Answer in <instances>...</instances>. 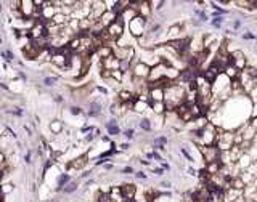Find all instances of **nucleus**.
I'll list each match as a JSON object with an SVG mask.
<instances>
[{"instance_id": "nucleus-1", "label": "nucleus", "mask_w": 257, "mask_h": 202, "mask_svg": "<svg viewBox=\"0 0 257 202\" xmlns=\"http://www.w3.org/2000/svg\"><path fill=\"white\" fill-rule=\"evenodd\" d=\"M124 27H125V21H124V18H122V16L116 18V21H114V23H111L108 27H106V34H108L109 40L117 42L121 37L124 36Z\"/></svg>"}, {"instance_id": "nucleus-2", "label": "nucleus", "mask_w": 257, "mask_h": 202, "mask_svg": "<svg viewBox=\"0 0 257 202\" xmlns=\"http://www.w3.org/2000/svg\"><path fill=\"white\" fill-rule=\"evenodd\" d=\"M128 31H130V34H132L133 37L141 39V36L148 32L146 31V18L138 15L135 19H132L130 23H128Z\"/></svg>"}, {"instance_id": "nucleus-3", "label": "nucleus", "mask_w": 257, "mask_h": 202, "mask_svg": "<svg viewBox=\"0 0 257 202\" xmlns=\"http://www.w3.org/2000/svg\"><path fill=\"white\" fill-rule=\"evenodd\" d=\"M199 151L203 152V157H204V161H206V165L220 161V154H222V151H220L217 146H201Z\"/></svg>"}, {"instance_id": "nucleus-4", "label": "nucleus", "mask_w": 257, "mask_h": 202, "mask_svg": "<svg viewBox=\"0 0 257 202\" xmlns=\"http://www.w3.org/2000/svg\"><path fill=\"white\" fill-rule=\"evenodd\" d=\"M132 72H133V77H137L140 80H145V79H149V74H151V66H148L145 61H138L137 64L132 67Z\"/></svg>"}, {"instance_id": "nucleus-5", "label": "nucleus", "mask_w": 257, "mask_h": 202, "mask_svg": "<svg viewBox=\"0 0 257 202\" xmlns=\"http://www.w3.org/2000/svg\"><path fill=\"white\" fill-rule=\"evenodd\" d=\"M103 112V104L101 101H98V100H93V101H90L89 104V116L90 117H100Z\"/></svg>"}, {"instance_id": "nucleus-6", "label": "nucleus", "mask_w": 257, "mask_h": 202, "mask_svg": "<svg viewBox=\"0 0 257 202\" xmlns=\"http://www.w3.org/2000/svg\"><path fill=\"white\" fill-rule=\"evenodd\" d=\"M121 189H122V194H124L125 200H133L135 199V194H137V186H135L133 183H128V185L121 186Z\"/></svg>"}, {"instance_id": "nucleus-7", "label": "nucleus", "mask_w": 257, "mask_h": 202, "mask_svg": "<svg viewBox=\"0 0 257 202\" xmlns=\"http://www.w3.org/2000/svg\"><path fill=\"white\" fill-rule=\"evenodd\" d=\"M87 164H89V156L85 154V156H82V157H77V159H74V161H71V162L68 164V170H69V169H84Z\"/></svg>"}, {"instance_id": "nucleus-8", "label": "nucleus", "mask_w": 257, "mask_h": 202, "mask_svg": "<svg viewBox=\"0 0 257 202\" xmlns=\"http://www.w3.org/2000/svg\"><path fill=\"white\" fill-rule=\"evenodd\" d=\"M106 130H108V133L113 135V136H117L121 133V128H119V125H117V120L116 119H111L109 122H106Z\"/></svg>"}, {"instance_id": "nucleus-9", "label": "nucleus", "mask_w": 257, "mask_h": 202, "mask_svg": "<svg viewBox=\"0 0 257 202\" xmlns=\"http://www.w3.org/2000/svg\"><path fill=\"white\" fill-rule=\"evenodd\" d=\"M73 180H71V177H69V173H61V175L58 177V186H56V189H64Z\"/></svg>"}, {"instance_id": "nucleus-10", "label": "nucleus", "mask_w": 257, "mask_h": 202, "mask_svg": "<svg viewBox=\"0 0 257 202\" xmlns=\"http://www.w3.org/2000/svg\"><path fill=\"white\" fill-rule=\"evenodd\" d=\"M151 3L149 2H141V6H140V10H138V15L140 16H143V18H149V15H151V6H149Z\"/></svg>"}, {"instance_id": "nucleus-11", "label": "nucleus", "mask_w": 257, "mask_h": 202, "mask_svg": "<svg viewBox=\"0 0 257 202\" xmlns=\"http://www.w3.org/2000/svg\"><path fill=\"white\" fill-rule=\"evenodd\" d=\"M148 104L153 108V111H154L156 114L166 112V104H164V103H153V101H148Z\"/></svg>"}, {"instance_id": "nucleus-12", "label": "nucleus", "mask_w": 257, "mask_h": 202, "mask_svg": "<svg viewBox=\"0 0 257 202\" xmlns=\"http://www.w3.org/2000/svg\"><path fill=\"white\" fill-rule=\"evenodd\" d=\"M77 188H79V181H77V180H73V181H71V183L63 189V192H64V194H73L74 191H77Z\"/></svg>"}, {"instance_id": "nucleus-13", "label": "nucleus", "mask_w": 257, "mask_h": 202, "mask_svg": "<svg viewBox=\"0 0 257 202\" xmlns=\"http://www.w3.org/2000/svg\"><path fill=\"white\" fill-rule=\"evenodd\" d=\"M50 128H52V131H55V135H61V130H63V122L55 120V122H52Z\"/></svg>"}, {"instance_id": "nucleus-14", "label": "nucleus", "mask_w": 257, "mask_h": 202, "mask_svg": "<svg viewBox=\"0 0 257 202\" xmlns=\"http://www.w3.org/2000/svg\"><path fill=\"white\" fill-rule=\"evenodd\" d=\"M140 128L145 130V131H151V124H149V119H141L140 120Z\"/></svg>"}, {"instance_id": "nucleus-15", "label": "nucleus", "mask_w": 257, "mask_h": 202, "mask_svg": "<svg viewBox=\"0 0 257 202\" xmlns=\"http://www.w3.org/2000/svg\"><path fill=\"white\" fill-rule=\"evenodd\" d=\"M56 82H58V77H56V75H52V77H45V79H44V83H45L47 87L56 85Z\"/></svg>"}, {"instance_id": "nucleus-16", "label": "nucleus", "mask_w": 257, "mask_h": 202, "mask_svg": "<svg viewBox=\"0 0 257 202\" xmlns=\"http://www.w3.org/2000/svg\"><path fill=\"white\" fill-rule=\"evenodd\" d=\"M166 144H167V138L166 136L154 138V148H156V146H166Z\"/></svg>"}, {"instance_id": "nucleus-17", "label": "nucleus", "mask_w": 257, "mask_h": 202, "mask_svg": "<svg viewBox=\"0 0 257 202\" xmlns=\"http://www.w3.org/2000/svg\"><path fill=\"white\" fill-rule=\"evenodd\" d=\"M2 56H3V59H5V61H8V63H11L13 59H15V55H13L10 50H5V51H2Z\"/></svg>"}, {"instance_id": "nucleus-18", "label": "nucleus", "mask_w": 257, "mask_h": 202, "mask_svg": "<svg viewBox=\"0 0 257 202\" xmlns=\"http://www.w3.org/2000/svg\"><path fill=\"white\" fill-rule=\"evenodd\" d=\"M130 67H132V61H121V71H122L124 74H125Z\"/></svg>"}, {"instance_id": "nucleus-19", "label": "nucleus", "mask_w": 257, "mask_h": 202, "mask_svg": "<svg viewBox=\"0 0 257 202\" xmlns=\"http://www.w3.org/2000/svg\"><path fill=\"white\" fill-rule=\"evenodd\" d=\"M122 75H124L122 71H111V77H113V79H116L117 82L122 80Z\"/></svg>"}, {"instance_id": "nucleus-20", "label": "nucleus", "mask_w": 257, "mask_h": 202, "mask_svg": "<svg viewBox=\"0 0 257 202\" xmlns=\"http://www.w3.org/2000/svg\"><path fill=\"white\" fill-rule=\"evenodd\" d=\"M97 202H113V199H111L109 194H100Z\"/></svg>"}, {"instance_id": "nucleus-21", "label": "nucleus", "mask_w": 257, "mask_h": 202, "mask_svg": "<svg viewBox=\"0 0 257 202\" xmlns=\"http://www.w3.org/2000/svg\"><path fill=\"white\" fill-rule=\"evenodd\" d=\"M211 23H212V26H214V27H220V26H222V23H223V16H217V18H214V19L211 21Z\"/></svg>"}, {"instance_id": "nucleus-22", "label": "nucleus", "mask_w": 257, "mask_h": 202, "mask_svg": "<svg viewBox=\"0 0 257 202\" xmlns=\"http://www.w3.org/2000/svg\"><path fill=\"white\" fill-rule=\"evenodd\" d=\"M133 133H135V130H133V128H127V130H124V136L127 138V140H132V138H133Z\"/></svg>"}, {"instance_id": "nucleus-23", "label": "nucleus", "mask_w": 257, "mask_h": 202, "mask_svg": "<svg viewBox=\"0 0 257 202\" xmlns=\"http://www.w3.org/2000/svg\"><path fill=\"white\" fill-rule=\"evenodd\" d=\"M71 114H73V116H81L82 114V109L79 106H71Z\"/></svg>"}, {"instance_id": "nucleus-24", "label": "nucleus", "mask_w": 257, "mask_h": 202, "mask_svg": "<svg viewBox=\"0 0 257 202\" xmlns=\"http://www.w3.org/2000/svg\"><path fill=\"white\" fill-rule=\"evenodd\" d=\"M195 13H196V15H198L199 18H201V21H208V19H209V16H208V15H206V13H204V11H201V10H196Z\"/></svg>"}, {"instance_id": "nucleus-25", "label": "nucleus", "mask_w": 257, "mask_h": 202, "mask_svg": "<svg viewBox=\"0 0 257 202\" xmlns=\"http://www.w3.org/2000/svg\"><path fill=\"white\" fill-rule=\"evenodd\" d=\"M180 151H182V154H183L185 157H187V159H188V161H190V162H193V161H195V159H193V157H191V154H190V152H188L187 149H185V148H182Z\"/></svg>"}, {"instance_id": "nucleus-26", "label": "nucleus", "mask_w": 257, "mask_h": 202, "mask_svg": "<svg viewBox=\"0 0 257 202\" xmlns=\"http://www.w3.org/2000/svg\"><path fill=\"white\" fill-rule=\"evenodd\" d=\"M153 159H156V161H161L162 162V157H161V154L158 151H153Z\"/></svg>"}, {"instance_id": "nucleus-27", "label": "nucleus", "mask_w": 257, "mask_h": 202, "mask_svg": "<svg viewBox=\"0 0 257 202\" xmlns=\"http://www.w3.org/2000/svg\"><path fill=\"white\" fill-rule=\"evenodd\" d=\"M122 173H125V175H128V173H133V167H130V165L125 167V169L122 170Z\"/></svg>"}, {"instance_id": "nucleus-28", "label": "nucleus", "mask_w": 257, "mask_h": 202, "mask_svg": "<svg viewBox=\"0 0 257 202\" xmlns=\"http://www.w3.org/2000/svg\"><path fill=\"white\" fill-rule=\"evenodd\" d=\"M243 37H244V39H249V40H257V37H255V36H252V34H249V32H246Z\"/></svg>"}, {"instance_id": "nucleus-29", "label": "nucleus", "mask_w": 257, "mask_h": 202, "mask_svg": "<svg viewBox=\"0 0 257 202\" xmlns=\"http://www.w3.org/2000/svg\"><path fill=\"white\" fill-rule=\"evenodd\" d=\"M97 90H98V92L101 93V95H108V90L103 88V87H97Z\"/></svg>"}, {"instance_id": "nucleus-30", "label": "nucleus", "mask_w": 257, "mask_h": 202, "mask_svg": "<svg viewBox=\"0 0 257 202\" xmlns=\"http://www.w3.org/2000/svg\"><path fill=\"white\" fill-rule=\"evenodd\" d=\"M135 177H137V178H141V180H145V178H146V175H145L143 172H137V173H135Z\"/></svg>"}, {"instance_id": "nucleus-31", "label": "nucleus", "mask_w": 257, "mask_h": 202, "mask_svg": "<svg viewBox=\"0 0 257 202\" xmlns=\"http://www.w3.org/2000/svg\"><path fill=\"white\" fill-rule=\"evenodd\" d=\"M24 161H26L27 164H29V162H31V151H27V154L24 156Z\"/></svg>"}, {"instance_id": "nucleus-32", "label": "nucleus", "mask_w": 257, "mask_h": 202, "mask_svg": "<svg viewBox=\"0 0 257 202\" xmlns=\"http://www.w3.org/2000/svg\"><path fill=\"white\" fill-rule=\"evenodd\" d=\"M154 173H156V175H162V173H164V169H154Z\"/></svg>"}, {"instance_id": "nucleus-33", "label": "nucleus", "mask_w": 257, "mask_h": 202, "mask_svg": "<svg viewBox=\"0 0 257 202\" xmlns=\"http://www.w3.org/2000/svg\"><path fill=\"white\" fill-rule=\"evenodd\" d=\"M188 173H190V175H193V177H195V175H196V173H198V172H196L195 169H188Z\"/></svg>"}, {"instance_id": "nucleus-34", "label": "nucleus", "mask_w": 257, "mask_h": 202, "mask_svg": "<svg viewBox=\"0 0 257 202\" xmlns=\"http://www.w3.org/2000/svg\"><path fill=\"white\" fill-rule=\"evenodd\" d=\"M161 186H162V188H169V186H170V181H162Z\"/></svg>"}, {"instance_id": "nucleus-35", "label": "nucleus", "mask_w": 257, "mask_h": 202, "mask_svg": "<svg viewBox=\"0 0 257 202\" xmlns=\"http://www.w3.org/2000/svg\"><path fill=\"white\" fill-rule=\"evenodd\" d=\"M162 169H164V170H169L170 167H169V164H164V162H162Z\"/></svg>"}, {"instance_id": "nucleus-36", "label": "nucleus", "mask_w": 257, "mask_h": 202, "mask_svg": "<svg viewBox=\"0 0 257 202\" xmlns=\"http://www.w3.org/2000/svg\"><path fill=\"white\" fill-rule=\"evenodd\" d=\"M24 130L27 131V135H31V133H32V131H31V128H29V127H26V125H24Z\"/></svg>"}, {"instance_id": "nucleus-37", "label": "nucleus", "mask_w": 257, "mask_h": 202, "mask_svg": "<svg viewBox=\"0 0 257 202\" xmlns=\"http://www.w3.org/2000/svg\"><path fill=\"white\" fill-rule=\"evenodd\" d=\"M121 148H122V149H127V148H128V144H127V143H124V144H121Z\"/></svg>"}]
</instances>
